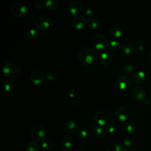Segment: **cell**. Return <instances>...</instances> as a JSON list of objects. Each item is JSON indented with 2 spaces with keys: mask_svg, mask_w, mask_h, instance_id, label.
<instances>
[{
  "mask_svg": "<svg viewBox=\"0 0 151 151\" xmlns=\"http://www.w3.org/2000/svg\"><path fill=\"white\" fill-rule=\"evenodd\" d=\"M148 57L149 58V60L151 61V49L150 50L149 53H148Z\"/></svg>",
  "mask_w": 151,
  "mask_h": 151,
  "instance_id": "obj_39",
  "label": "cell"
},
{
  "mask_svg": "<svg viewBox=\"0 0 151 151\" xmlns=\"http://www.w3.org/2000/svg\"><path fill=\"white\" fill-rule=\"evenodd\" d=\"M109 33L111 37L114 39H117L122 37L123 34V31L119 27L112 26L110 28L109 30Z\"/></svg>",
  "mask_w": 151,
  "mask_h": 151,
  "instance_id": "obj_19",
  "label": "cell"
},
{
  "mask_svg": "<svg viewBox=\"0 0 151 151\" xmlns=\"http://www.w3.org/2000/svg\"><path fill=\"white\" fill-rule=\"evenodd\" d=\"M130 94L133 98L140 101L146 97L145 89L142 86L139 85L133 87L131 90Z\"/></svg>",
  "mask_w": 151,
  "mask_h": 151,
  "instance_id": "obj_10",
  "label": "cell"
},
{
  "mask_svg": "<svg viewBox=\"0 0 151 151\" xmlns=\"http://www.w3.org/2000/svg\"><path fill=\"white\" fill-rule=\"evenodd\" d=\"M71 24L75 28L77 29H82L87 24V21L85 17L78 15L72 18Z\"/></svg>",
  "mask_w": 151,
  "mask_h": 151,
  "instance_id": "obj_11",
  "label": "cell"
},
{
  "mask_svg": "<svg viewBox=\"0 0 151 151\" xmlns=\"http://www.w3.org/2000/svg\"><path fill=\"white\" fill-rule=\"evenodd\" d=\"M40 36V32L37 29L31 28L29 29L27 32V37L31 40H35Z\"/></svg>",
  "mask_w": 151,
  "mask_h": 151,
  "instance_id": "obj_23",
  "label": "cell"
},
{
  "mask_svg": "<svg viewBox=\"0 0 151 151\" xmlns=\"http://www.w3.org/2000/svg\"><path fill=\"white\" fill-rule=\"evenodd\" d=\"M52 24L51 19L47 16L38 17L35 21V25L38 30L45 31L51 27Z\"/></svg>",
  "mask_w": 151,
  "mask_h": 151,
  "instance_id": "obj_7",
  "label": "cell"
},
{
  "mask_svg": "<svg viewBox=\"0 0 151 151\" xmlns=\"http://www.w3.org/2000/svg\"><path fill=\"white\" fill-rule=\"evenodd\" d=\"M112 54L108 51H102L100 55V63L105 65H109L111 63L113 60Z\"/></svg>",
  "mask_w": 151,
  "mask_h": 151,
  "instance_id": "obj_17",
  "label": "cell"
},
{
  "mask_svg": "<svg viewBox=\"0 0 151 151\" xmlns=\"http://www.w3.org/2000/svg\"><path fill=\"white\" fill-rule=\"evenodd\" d=\"M10 11L14 16L17 18H22L27 14L28 8L23 3L15 2L11 5Z\"/></svg>",
  "mask_w": 151,
  "mask_h": 151,
  "instance_id": "obj_6",
  "label": "cell"
},
{
  "mask_svg": "<svg viewBox=\"0 0 151 151\" xmlns=\"http://www.w3.org/2000/svg\"><path fill=\"white\" fill-rule=\"evenodd\" d=\"M39 145L35 141H31L27 145L25 151H38Z\"/></svg>",
  "mask_w": 151,
  "mask_h": 151,
  "instance_id": "obj_28",
  "label": "cell"
},
{
  "mask_svg": "<svg viewBox=\"0 0 151 151\" xmlns=\"http://www.w3.org/2000/svg\"><path fill=\"white\" fill-rule=\"evenodd\" d=\"M77 91L74 90V89H72L70 91V93H69V96L71 97V98H74L77 96Z\"/></svg>",
  "mask_w": 151,
  "mask_h": 151,
  "instance_id": "obj_38",
  "label": "cell"
},
{
  "mask_svg": "<svg viewBox=\"0 0 151 151\" xmlns=\"http://www.w3.org/2000/svg\"><path fill=\"white\" fill-rule=\"evenodd\" d=\"M121 44L120 42L116 40H112L109 42V48L114 51H117L121 49Z\"/></svg>",
  "mask_w": 151,
  "mask_h": 151,
  "instance_id": "obj_29",
  "label": "cell"
},
{
  "mask_svg": "<svg viewBox=\"0 0 151 151\" xmlns=\"http://www.w3.org/2000/svg\"><path fill=\"white\" fill-rule=\"evenodd\" d=\"M94 119L96 124L101 126H105L111 123L113 119V114L108 109H101L96 113Z\"/></svg>",
  "mask_w": 151,
  "mask_h": 151,
  "instance_id": "obj_3",
  "label": "cell"
},
{
  "mask_svg": "<svg viewBox=\"0 0 151 151\" xmlns=\"http://www.w3.org/2000/svg\"><path fill=\"white\" fill-rule=\"evenodd\" d=\"M21 71V66L20 64L14 60L6 61L3 65L2 73L4 76L11 79L17 77L19 75Z\"/></svg>",
  "mask_w": 151,
  "mask_h": 151,
  "instance_id": "obj_2",
  "label": "cell"
},
{
  "mask_svg": "<svg viewBox=\"0 0 151 151\" xmlns=\"http://www.w3.org/2000/svg\"><path fill=\"white\" fill-rule=\"evenodd\" d=\"M61 151H71V150H69V149H64V150H63Z\"/></svg>",
  "mask_w": 151,
  "mask_h": 151,
  "instance_id": "obj_41",
  "label": "cell"
},
{
  "mask_svg": "<svg viewBox=\"0 0 151 151\" xmlns=\"http://www.w3.org/2000/svg\"><path fill=\"white\" fill-rule=\"evenodd\" d=\"M44 6V4L43 3V1L42 2H38L35 5V8L38 10L42 9Z\"/></svg>",
  "mask_w": 151,
  "mask_h": 151,
  "instance_id": "obj_37",
  "label": "cell"
},
{
  "mask_svg": "<svg viewBox=\"0 0 151 151\" xmlns=\"http://www.w3.org/2000/svg\"><path fill=\"white\" fill-rule=\"evenodd\" d=\"M31 81L35 85L40 86L42 84L45 80V75H44L42 72L38 70H35L31 72L29 76Z\"/></svg>",
  "mask_w": 151,
  "mask_h": 151,
  "instance_id": "obj_9",
  "label": "cell"
},
{
  "mask_svg": "<svg viewBox=\"0 0 151 151\" xmlns=\"http://www.w3.org/2000/svg\"><path fill=\"white\" fill-rule=\"evenodd\" d=\"M45 134L46 132L44 127L40 124H34L30 130V136L35 141H42L44 139Z\"/></svg>",
  "mask_w": 151,
  "mask_h": 151,
  "instance_id": "obj_5",
  "label": "cell"
},
{
  "mask_svg": "<svg viewBox=\"0 0 151 151\" xmlns=\"http://www.w3.org/2000/svg\"><path fill=\"white\" fill-rule=\"evenodd\" d=\"M45 78L48 81H52L56 78V75L53 71H48L45 74Z\"/></svg>",
  "mask_w": 151,
  "mask_h": 151,
  "instance_id": "obj_32",
  "label": "cell"
},
{
  "mask_svg": "<svg viewBox=\"0 0 151 151\" xmlns=\"http://www.w3.org/2000/svg\"><path fill=\"white\" fill-rule=\"evenodd\" d=\"M44 6L49 10H56L59 5L58 2L57 0H45L43 1Z\"/></svg>",
  "mask_w": 151,
  "mask_h": 151,
  "instance_id": "obj_20",
  "label": "cell"
},
{
  "mask_svg": "<svg viewBox=\"0 0 151 151\" xmlns=\"http://www.w3.org/2000/svg\"><path fill=\"white\" fill-rule=\"evenodd\" d=\"M123 146L119 143H112L108 145L107 150V151H127V149H124Z\"/></svg>",
  "mask_w": 151,
  "mask_h": 151,
  "instance_id": "obj_24",
  "label": "cell"
},
{
  "mask_svg": "<svg viewBox=\"0 0 151 151\" xmlns=\"http://www.w3.org/2000/svg\"><path fill=\"white\" fill-rule=\"evenodd\" d=\"M92 44L95 49L104 51L109 47V41L105 35L102 34H97L92 38Z\"/></svg>",
  "mask_w": 151,
  "mask_h": 151,
  "instance_id": "obj_4",
  "label": "cell"
},
{
  "mask_svg": "<svg viewBox=\"0 0 151 151\" xmlns=\"http://www.w3.org/2000/svg\"><path fill=\"white\" fill-rule=\"evenodd\" d=\"M42 147L47 150H51L54 147V142L50 139H45L41 142Z\"/></svg>",
  "mask_w": 151,
  "mask_h": 151,
  "instance_id": "obj_27",
  "label": "cell"
},
{
  "mask_svg": "<svg viewBox=\"0 0 151 151\" xmlns=\"http://www.w3.org/2000/svg\"><path fill=\"white\" fill-rule=\"evenodd\" d=\"M61 144L65 148L70 149L74 147L75 144V140L71 136L66 135L62 138Z\"/></svg>",
  "mask_w": 151,
  "mask_h": 151,
  "instance_id": "obj_18",
  "label": "cell"
},
{
  "mask_svg": "<svg viewBox=\"0 0 151 151\" xmlns=\"http://www.w3.org/2000/svg\"><path fill=\"white\" fill-rule=\"evenodd\" d=\"M146 51V48L143 45H137L136 47H135V50L134 51L137 53V54H143V52H145Z\"/></svg>",
  "mask_w": 151,
  "mask_h": 151,
  "instance_id": "obj_34",
  "label": "cell"
},
{
  "mask_svg": "<svg viewBox=\"0 0 151 151\" xmlns=\"http://www.w3.org/2000/svg\"><path fill=\"white\" fill-rule=\"evenodd\" d=\"M97 58L96 50L90 47L81 48L78 53V60L83 65H89L95 61Z\"/></svg>",
  "mask_w": 151,
  "mask_h": 151,
  "instance_id": "obj_1",
  "label": "cell"
},
{
  "mask_svg": "<svg viewBox=\"0 0 151 151\" xmlns=\"http://www.w3.org/2000/svg\"><path fill=\"white\" fill-rule=\"evenodd\" d=\"M117 87L121 90H127L132 85V80L130 77L126 75H120L116 80Z\"/></svg>",
  "mask_w": 151,
  "mask_h": 151,
  "instance_id": "obj_8",
  "label": "cell"
},
{
  "mask_svg": "<svg viewBox=\"0 0 151 151\" xmlns=\"http://www.w3.org/2000/svg\"><path fill=\"white\" fill-rule=\"evenodd\" d=\"M77 136L81 140L85 139L87 136V132L84 129H80L77 131Z\"/></svg>",
  "mask_w": 151,
  "mask_h": 151,
  "instance_id": "obj_31",
  "label": "cell"
},
{
  "mask_svg": "<svg viewBox=\"0 0 151 151\" xmlns=\"http://www.w3.org/2000/svg\"><path fill=\"white\" fill-rule=\"evenodd\" d=\"M115 116L116 118L121 122L126 121L129 117L127 109L123 106H119L116 107L115 110Z\"/></svg>",
  "mask_w": 151,
  "mask_h": 151,
  "instance_id": "obj_12",
  "label": "cell"
},
{
  "mask_svg": "<svg viewBox=\"0 0 151 151\" xmlns=\"http://www.w3.org/2000/svg\"><path fill=\"white\" fill-rule=\"evenodd\" d=\"M87 27L88 28L93 31L97 30L100 27L99 22L96 19H90L87 21Z\"/></svg>",
  "mask_w": 151,
  "mask_h": 151,
  "instance_id": "obj_26",
  "label": "cell"
},
{
  "mask_svg": "<svg viewBox=\"0 0 151 151\" xmlns=\"http://www.w3.org/2000/svg\"><path fill=\"white\" fill-rule=\"evenodd\" d=\"M2 87L5 91L9 92L12 91L14 89V83L10 79H6L3 81Z\"/></svg>",
  "mask_w": 151,
  "mask_h": 151,
  "instance_id": "obj_25",
  "label": "cell"
},
{
  "mask_svg": "<svg viewBox=\"0 0 151 151\" xmlns=\"http://www.w3.org/2000/svg\"><path fill=\"white\" fill-rule=\"evenodd\" d=\"M91 129L94 136L99 139H103L106 135L105 129L101 126L93 123L91 124Z\"/></svg>",
  "mask_w": 151,
  "mask_h": 151,
  "instance_id": "obj_13",
  "label": "cell"
},
{
  "mask_svg": "<svg viewBox=\"0 0 151 151\" xmlns=\"http://www.w3.org/2000/svg\"><path fill=\"white\" fill-rule=\"evenodd\" d=\"M104 129H105V131L106 133H107L109 134H111V133H114V132L115 130V127L111 123H109V124H107L106 126H105Z\"/></svg>",
  "mask_w": 151,
  "mask_h": 151,
  "instance_id": "obj_33",
  "label": "cell"
},
{
  "mask_svg": "<svg viewBox=\"0 0 151 151\" xmlns=\"http://www.w3.org/2000/svg\"><path fill=\"white\" fill-rule=\"evenodd\" d=\"M132 80L136 84L140 86L146 81V75L143 71H137L133 74Z\"/></svg>",
  "mask_w": 151,
  "mask_h": 151,
  "instance_id": "obj_14",
  "label": "cell"
},
{
  "mask_svg": "<svg viewBox=\"0 0 151 151\" xmlns=\"http://www.w3.org/2000/svg\"><path fill=\"white\" fill-rule=\"evenodd\" d=\"M74 151H83L81 149H76Z\"/></svg>",
  "mask_w": 151,
  "mask_h": 151,
  "instance_id": "obj_40",
  "label": "cell"
},
{
  "mask_svg": "<svg viewBox=\"0 0 151 151\" xmlns=\"http://www.w3.org/2000/svg\"><path fill=\"white\" fill-rule=\"evenodd\" d=\"M123 144L126 147H129L132 145L133 141L130 138H125L123 140Z\"/></svg>",
  "mask_w": 151,
  "mask_h": 151,
  "instance_id": "obj_36",
  "label": "cell"
},
{
  "mask_svg": "<svg viewBox=\"0 0 151 151\" xmlns=\"http://www.w3.org/2000/svg\"><path fill=\"white\" fill-rule=\"evenodd\" d=\"M122 51L126 54H130L135 50L134 45L130 42H125L121 47Z\"/></svg>",
  "mask_w": 151,
  "mask_h": 151,
  "instance_id": "obj_21",
  "label": "cell"
},
{
  "mask_svg": "<svg viewBox=\"0 0 151 151\" xmlns=\"http://www.w3.org/2000/svg\"><path fill=\"white\" fill-rule=\"evenodd\" d=\"M135 66L131 63H126L123 66V70L126 74H131L135 70Z\"/></svg>",
  "mask_w": 151,
  "mask_h": 151,
  "instance_id": "obj_30",
  "label": "cell"
},
{
  "mask_svg": "<svg viewBox=\"0 0 151 151\" xmlns=\"http://www.w3.org/2000/svg\"><path fill=\"white\" fill-rule=\"evenodd\" d=\"M124 129L129 134H133L136 130V124L132 121H127L124 123Z\"/></svg>",
  "mask_w": 151,
  "mask_h": 151,
  "instance_id": "obj_22",
  "label": "cell"
},
{
  "mask_svg": "<svg viewBox=\"0 0 151 151\" xmlns=\"http://www.w3.org/2000/svg\"><path fill=\"white\" fill-rule=\"evenodd\" d=\"M63 129L68 133H74L78 130V124L74 120H67L63 124Z\"/></svg>",
  "mask_w": 151,
  "mask_h": 151,
  "instance_id": "obj_15",
  "label": "cell"
},
{
  "mask_svg": "<svg viewBox=\"0 0 151 151\" xmlns=\"http://www.w3.org/2000/svg\"><path fill=\"white\" fill-rule=\"evenodd\" d=\"M83 9V5L78 1H73L68 6V10L73 15L78 14Z\"/></svg>",
  "mask_w": 151,
  "mask_h": 151,
  "instance_id": "obj_16",
  "label": "cell"
},
{
  "mask_svg": "<svg viewBox=\"0 0 151 151\" xmlns=\"http://www.w3.org/2000/svg\"><path fill=\"white\" fill-rule=\"evenodd\" d=\"M84 15L86 18L91 19L94 15V11L90 8H87L84 12Z\"/></svg>",
  "mask_w": 151,
  "mask_h": 151,
  "instance_id": "obj_35",
  "label": "cell"
}]
</instances>
